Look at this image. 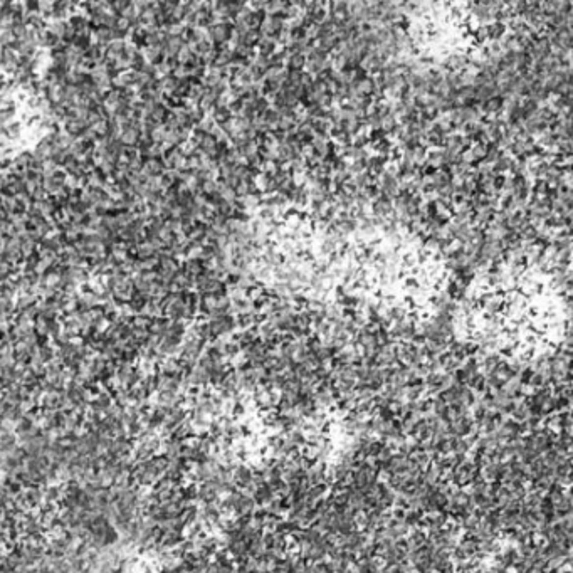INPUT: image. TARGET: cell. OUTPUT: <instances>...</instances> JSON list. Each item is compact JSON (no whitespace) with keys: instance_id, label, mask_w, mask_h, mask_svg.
<instances>
[{"instance_id":"3","label":"cell","mask_w":573,"mask_h":573,"mask_svg":"<svg viewBox=\"0 0 573 573\" xmlns=\"http://www.w3.org/2000/svg\"><path fill=\"white\" fill-rule=\"evenodd\" d=\"M286 50V61H284V69L286 71H303L306 66V56L304 54H298V52H289Z\"/></svg>"},{"instance_id":"6","label":"cell","mask_w":573,"mask_h":573,"mask_svg":"<svg viewBox=\"0 0 573 573\" xmlns=\"http://www.w3.org/2000/svg\"><path fill=\"white\" fill-rule=\"evenodd\" d=\"M315 44L320 47V49H323L324 52H328V54H331V52H335V49L336 47H338V44H340V39L336 37L335 34H331V35H324V37H320V39H316L315 41Z\"/></svg>"},{"instance_id":"17","label":"cell","mask_w":573,"mask_h":573,"mask_svg":"<svg viewBox=\"0 0 573 573\" xmlns=\"http://www.w3.org/2000/svg\"><path fill=\"white\" fill-rule=\"evenodd\" d=\"M486 151H488V145L486 143H473L469 148V153L473 155V158L476 160V162L486 158Z\"/></svg>"},{"instance_id":"20","label":"cell","mask_w":573,"mask_h":573,"mask_svg":"<svg viewBox=\"0 0 573 573\" xmlns=\"http://www.w3.org/2000/svg\"><path fill=\"white\" fill-rule=\"evenodd\" d=\"M383 138H387V135L383 133L382 128H376V129H368V140H370V143H378V141H382Z\"/></svg>"},{"instance_id":"5","label":"cell","mask_w":573,"mask_h":573,"mask_svg":"<svg viewBox=\"0 0 573 573\" xmlns=\"http://www.w3.org/2000/svg\"><path fill=\"white\" fill-rule=\"evenodd\" d=\"M165 163L162 158H147V162L143 163L141 170L145 172L148 176H162L165 172Z\"/></svg>"},{"instance_id":"16","label":"cell","mask_w":573,"mask_h":573,"mask_svg":"<svg viewBox=\"0 0 573 573\" xmlns=\"http://www.w3.org/2000/svg\"><path fill=\"white\" fill-rule=\"evenodd\" d=\"M427 151H429V147H427L425 143H421L417 145L415 148H412V158H414V163L417 165H422L425 163V158H427Z\"/></svg>"},{"instance_id":"2","label":"cell","mask_w":573,"mask_h":573,"mask_svg":"<svg viewBox=\"0 0 573 573\" xmlns=\"http://www.w3.org/2000/svg\"><path fill=\"white\" fill-rule=\"evenodd\" d=\"M394 214V200H390L385 195H380L372 202V215L380 219H390Z\"/></svg>"},{"instance_id":"1","label":"cell","mask_w":573,"mask_h":573,"mask_svg":"<svg viewBox=\"0 0 573 573\" xmlns=\"http://www.w3.org/2000/svg\"><path fill=\"white\" fill-rule=\"evenodd\" d=\"M234 35V24L232 22H215L209 27V37L212 44L227 46Z\"/></svg>"},{"instance_id":"13","label":"cell","mask_w":573,"mask_h":573,"mask_svg":"<svg viewBox=\"0 0 573 573\" xmlns=\"http://www.w3.org/2000/svg\"><path fill=\"white\" fill-rule=\"evenodd\" d=\"M94 37H96V41H98V46L108 44V42L111 44V42L115 41V39H113V30L108 29V27H104V25H100L94 29Z\"/></svg>"},{"instance_id":"14","label":"cell","mask_w":573,"mask_h":573,"mask_svg":"<svg viewBox=\"0 0 573 573\" xmlns=\"http://www.w3.org/2000/svg\"><path fill=\"white\" fill-rule=\"evenodd\" d=\"M235 37H237V35H235ZM259 39H261V32L256 30V29H249L244 35H242V37H239V41H241L244 46L252 47V49H254V47L257 46Z\"/></svg>"},{"instance_id":"18","label":"cell","mask_w":573,"mask_h":573,"mask_svg":"<svg viewBox=\"0 0 573 573\" xmlns=\"http://www.w3.org/2000/svg\"><path fill=\"white\" fill-rule=\"evenodd\" d=\"M362 192H363L365 197L370 200V202H374L375 199H378L380 195H382V192H380V188H378V185H376V183H372V185L365 187Z\"/></svg>"},{"instance_id":"15","label":"cell","mask_w":573,"mask_h":573,"mask_svg":"<svg viewBox=\"0 0 573 573\" xmlns=\"http://www.w3.org/2000/svg\"><path fill=\"white\" fill-rule=\"evenodd\" d=\"M397 126H399V121L394 115H388V116L380 120V128L383 129V133H385L387 136H392V133L397 129Z\"/></svg>"},{"instance_id":"8","label":"cell","mask_w":573,"mask_h":573,"mask_svg":"<svg viewBox=\"0 0 573 573\" xmlns=\"http://www.w3.org/2000/svg\"><path fill=\"white\" fill-rule=\"evenodd\" d=\"M425 163L430 165V167H434V168H439L442 163H446L444 148H429V151H427Z\"/></svg>"},{"instance_id":"11","label":"cell","mask_w":573,"mask_h":573,"mask_svg":"<svg viewBox=\"0 0 573 573\" xmlns=\"http://www.w3.org/2000/svg\"><path fill=\"white\" fill-rule=\"evenodd\" d=\"M264 21H266V12L264 10H250V14H249V17H247L246 24H247V27H249V29L259 30L262 24H264Z\"/></svg>"},{"instance_id":"19","label":"cell","mask_w":573,"mask_h":573,"mask_svg":"<svg viewBox=\"0 0 573 573\" xmlns=\"http://www.w3.org/2000/svg\"><path fill=\"white\" fill-rule=\"evenodd\" d=\"M250 104H252V108H254V111H256V115H262V113H264L266 109L269 108V101L266 100L264 96H259L257 100H254Z\"/></svg>"},{"instance_id":"12","label":"cell","mask_w":573,"mask_h":573,"mask_svg":"<svg viewBox=\"0 0 573 573\" xmlns=\"http://www.w3.org/2000/svg\"><path fill=\"white\" fill-rule=\"evenodd\" d=\"M511 156L508 155V153H503V155L499 156V158L496 160V162L493 163V172L496 175H504L506 172H509V167H511Z\"/></svg>"},{"instance_id":"10","label":"cell","mask_w":573,"mask_h":573,"mask_svg":"<svg viewBox=\"0 0 573 573\" xmlns=\"http://www.w3.org/2000/svg\"><path fill=\"white\" fill-rule=\"evenodd\" d=\"M230 118H232V113H230L229 106H214V109H212V121L215 125H222L224 121L230 120Z\"/></svg>"},{"instance_id":"9","label":"cell","mask_w":573,"mask_h":573,"mask_svg":"<svg viewBox=\"0 0 573 573\" xmlns=\"http://www.w3.org/2000/svg\"><path fill=\"white\" fill-rule=\"evenodd\" d=\"M508 34V29H506V24L503 22H491L488 24V35H489V41H499V39H503L504 35Z\"/></svg>"},{"instance_id":"4","label":"cell","mask_w":573,"mask_h":573,"mask_svg":"<svg viewBox=\"0 0 573 573\" xmlns=\"http://www.w3.org/2000/svg\"><path fill=\"white\" fill-rule=\"evenodd\" d=\"M262 318L257 315V313H246V315H237L235 316V324H237V328H241L242 331L244 329H250V328H256L259 323H261Z\"/></svg>"},{"instance_id":"7","label":"cell","mask_w":573,"mask_h":573,"mask_svg":"<svg viewBox=\"0 0 573 573\" xmlns=\"http://www.w3.org/2000/svg\"><path fill=\"white\" fill-rule=\"evenodd\" d=\"M256 47H257V54L266 56V57H271L277 50L276 41H274V39H269V37H261Z\"/></svg>"}]
</instances>
